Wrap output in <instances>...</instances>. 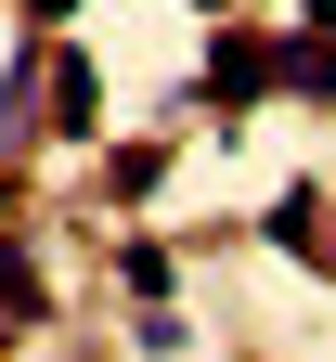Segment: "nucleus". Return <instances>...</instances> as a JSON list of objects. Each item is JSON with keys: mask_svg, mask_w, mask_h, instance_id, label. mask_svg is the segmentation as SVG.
I'll return each instance as SVG.
<instances>
[{"mask_svg": "<svg viewBox=\"0 0 336 362\" xmlns=\"http://www.w3.org/2000/svg\"><path fill=\"white\" fill-rule=\"evenodd\" d=\"M52 129H65V143H91V129H104V78H91L78 52H52Z\"/></svg>", "mask_w": 336, "mask_h": 362, "instance_id": "obj_4", "label": "nucleus"}, {"mask_svg": "<svg viewBox=\"0 0 336 362\" xmlns=\"http://www.w3.org/2000/svg\"><path fill=\"white\" fill-rule=\"evenodd\" d=\"M298 26H311V39H336V0H311V13H298Z\"/></svg>", "mask_w": 336, "mask_h": 362, "instance_id": "obj_6", "label": "nucleus"}, {"mask_svg": "<svg viewBox=\"0 0 336 362\" xmlns=\"http://www.w3.org/2000/svg\"><path fill=\"white\" fill-rule=\"evenodd\" d=\"M207 13H220V0H207Z\"/></svg>", "mask_w": 336, "mask_h": 362, "instance_id": "obj_8", "label": "nucleus"}, {"mask_svg": "<svg viewBox=\"0 0 336 362\" xmlns=\"http://www.w3.org/2000/svg\"><path fill=\"white\" fill-rule=\"evenodd\" d=\"M207 90H220V104H259V90H272V39L259 26H220L207 39Z\"/></svg>", "mask_w": 336, "mask_h": 362, "instance_id": "obj_2", "label": "nucleus"}, {"mask_svg": "<svg viewBox=\"0 0 336 362\" xmlns=\"http://www.w3.org/2000/svg\"><path fill=\"white\" fill-rule=\"evenodd\" d=\"M13 324H39V259L0 246V337H13Z\"/></svg>", "mask_w": 336, "mask_h": 362, "instance_id": "obj_5", "label": "nucleus"}, {"mask_svg": "<svg viewBox=\"0 0 336 362\" xmlns=\"http://www.w3.org/2000/svg\"><path fill=\"white\" fill-rule=\"evenodd\" d=\"M26 13H39V26H65V13H78V0H26Z\"/></svg>", "mask_w": 336, "mask_h": 362, "instance_id": "obj_7", "label": "nucleus"}, {"mask_svg": "<svg viewBox=\"0 0 336 362\" xmlns=\"http://www.w3.org/2000/svg\"><path fill=\"white\" fill-rule=\"evenodd\" d=\"M259 233H272L284 259H311V272H336V207L311 194V181H298V194H272V220H259Z\"/></svg>", "mask_w": 336, "mask_h": 362, "instance_id": "obj_1", "label": "nucleus"}, {"mask_svg": "<svg viewBox=\"0 0 336 362\" xmlns=\"http://www.w3.org/2000/svg\"><path fill=\"white\" fill-rule=\"evenodd\" d=\"M272 90H298V104H336V39H284V52H272Z\"/></svg>", "mask_w": 336, "mask_h": 362, "instance_id": "obj_3", "label": "nucleus"}]
</instances>
